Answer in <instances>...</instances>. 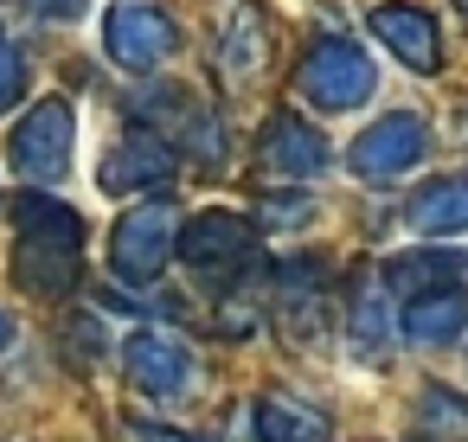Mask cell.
<instances>
[{"label":"cell","mask_w":468,"mask_h":442,"mask_svg":"<svg viewBox=\"0 0 468 442\" xmlns=\"http://www.w3.org/2000/svg\"><path fill=\"white\" fill-rule=\"evenodd\" d=\"M270 314H276V327H282L295 346H308V340L327 327V269H321V263H282V269H276Z\"/></svg>","instance_id":"obj_10"},{"label":"cell","mask_w":468,"mask_h":442,"mask_svg":"<svg viewBox=\"0 0 468 442\" xmlns=\"http://www.w3.org/2000/svg\"><path fill=\"white\" fill-rule=\"evenodd\" d=\"M250 250H257V225L238 212H199L193 225H180V244H174L186 269H238Z\"/></svg>","instance_id":"obj_9"},{"label":"cell","mask_w":468,"mask_h":442,"mask_svg":"<svg viewBox=\"0 0 468 442\" xmlns=\"http://www.w3.org/2000/svg\"><path fill=\"white\" fill-rule=\"evenodd\" d=\"M372 39L391 52V58H404L410 71H436L442 65V33H436V20H430V7H404V0H385V7H372Z\"/></svg>","instance_id":"obj_12"},{"label":"cell","mask_w":468,"mask_h":442,"mask_svg":"<svg viewBox=\"0 0 468 442\" xmlns=\"http://www.w3.org/2000/svg\"><path fill=\"white\" fill-rule=\"evenodd\" d=\"M20 218V237H14V282L27 295H71L78 289V269H84V218L46 193H27L14 205Z\"/></svg>","instance_id":"obj_1"},{"label":"cell","mask_w":468,"mask_h":442,"mask_svg":"<svg viewBox=\"0 0 468 442\" xmlns=\"http://www.w3.org/2000/svg\"><path fill=\"white\" fill-rule=\"evenodd\" d=\"M7 340H14V321H7V314H0V353H7Z\"/></svg>","instance_id":"obj_23"},{"label":"cell","mask_w":468,"mask_h":442,"mask_svg":"<svg viewBox=\"0 0 468 442\" xmlns=\"http://www.w3.org/2000/svg\"><path fill=\"white\" fill-rule=\"evenodd\" d=\"M71 148H78V116H71V103H65V97H46V103H33V110L20 116L14 142H7V154H14V174H27L33 186H52V180H65V174H71Z\"/></svg>","instance_id":"obj_4"},{"label":"cell","mask_w":468,"mask_h":442,"mask_svg":"<svg viewBox=\"0 0 468 442\" xmlns=\"http://www.w3.org/2000/svg\"><path fill=\"white\" fill-rule=\"evenodd\" d=\"M174 244H180V199L148 193L142 205H129L116 218V231H110V269L122 282H154L167 269Z\"/></svg>","instance_id":"obj_2"},{"label":"cell","mask_w":468,"mask_h":442,"mask_svg":"<svg viewBox=\"0 0 468 442\" xmlns=\"http://www.w3.org/2000/svg\"><path fill=\"white\" fill-rule=\"evenodd\" d=\"M417 429L430 442H468V397L449 391V384H430L417 397Z\"/></svg>","instance_id":"obj_19"},{"label":"cell","mask_w":468,"mask_h":442,"mask_svg":"<svg viewBox=\"0 0 468 442\" xmlns=\"http://www.w3.org/2000/svg\"><path fill=\"white\" fill-rule=\"evenodd\" d=\"M346 340H353V353H359L366 365H378V359L391 353V340H398L391 295L378 289V276H372V269H359V276H353V295H346Z\"/></svg>","instance_id":"obj_14"},{"label":"cell","mask_w":468,"mask_h":442,"mask_svg":"<svg viewBox=\"0 0 468 442\" xmlns=\"http://www.w3.org/2000/svg\"><path fill=\"white\" fill-rule=\"evenodd\" d=\"M372 84H378V65H372V52H359L353 39H321V46L302 58V71H295L302 103L321 110V116L359 110V103L372 97Z\"/></svg>","instance_id":"obj_3"},{"label":"cell","mask_w":468,"mask_h":442,"mask_svg":"<svg viewBox=\"0 0 468 442\" xmlns=\"http://www.w3.org/2000/svg\"><path fill=\"white\" fill-rule=\"evenodd\" d=\"M404 218H410V231H423V237H455V231H468V174H442V180L417 186V199L404 205Z\"/></svg>","instance_id":"obj_16"},{"label":"cell","mask_w":468,"mask_h":442,"mask_svg":"<svg viewBox=\"0 0 468 442\" xmlns=\"http://www.w3.org/2000/svg\"><path fill=\"white\" fill-rule=\"evenodd\" d=\"M174 167H180V154H174L154 129H135V135L97 167V180H103V193H161V186L174 180Z\"/></svg>","instance_id":"obj_13"},{"label":"cell","mask_w":468,"mask_h":442,"mask_svg":"<svg viewBox=\"0 0 468 442\" xmlns=\"http://www.w3.org/2000/svg\"><path fill=\"white\" fill-rule=\"evenodd\" d=\"M142 116L161 122V142H167V148H186V154H199V161H218V148H225L218 110L199 103L186 84H154V90L142 97Z\"/></svg>","instance_id":"obj_7"},{"label":"cell","mask_w":468,"mask_h":442,"mask_svg":"<svg viewBox=\"0 0 468 442\" xmlns=\"http://www.w3.org/2000/svg\"><path fill=\"white\" fill-rule=\"evenodd\" d=\"M20 90H27V58L14 46H0V116L20 103Z\"/></svg>","instance_id":"obj_20"},{"label":"cell","mask_w":468,"mask_h":442,"mask_svg":"<svg viewBox=\"0 0 468 442\" xmlns=\"http://www.w3.org/2000/svg\"><path fill=\"white\" fill-rule=\"evenodd\" d=\"M455 7H462V14H468V0H455Z\"/></svg>","instance_id":"obj_24"},{"label":"cell","mask_w":468,"mask_h":442,"mask_svg":"<svg viewBox=\"0 0 468 442\" xmlns=\"http://www.w3.org/2000/svg\"><path fill=\"white\" fill-rule=\"evenodd\" d=\"M257 154H263V167H270L276 180H314V174H327V142H321L302 116H276V122L263 129Z\"/></svg>","instance_id":"obj_15"},{"label":"cell","mask_w":468,"mask_h":442,"mask_svg":"<svg viewBox=\"0 0 468 442\" xmlns=\"http://www.w3.org/2000/svg\"><path fill=\"white\" fill-rule=\"evenodd\" d=\"M180 46L174 20L154 7V0H116V7L103 14V52L122 65V71H154L167 65Z\"/></svg>","instance_id":"obj_6"},{"label":"cell","mask_w":468,"mask_h":442,"mask_svg":"<svg viewBox=\"0 0 468 442\" xmlns=\"http://www.w3.org/2000/svg\"><path fill=\"white\" fill-rule=\"evenodd\" d=\"M430 154V129L417 116H385L353 142V174L359 180H404Z\"/></svg>","instance_id":"obj_8"},{"label":"cell","mask_w":468,"mask_h":442,"mask_svg":"<svg viewBox=\"0 0 468 442\" xmlns=\"http://www.w3.org/2000/svg\"><path fill=\"white\" fill-rule=\"evenodd\" d=\"M270 65V26L250 0H225L218 7V71L225 84H257Z\"/></svg>","instance_id":"obj_11"},{"label":"cell","mask_w":468,"mask_h":442,"mask_svg":"<svg viewBox=\"0 0 468 442\" xmlns=\"http://www.w3.org/2000/svg\"><path fill=\"white\" fill-rule=\"evenodd\" d=\"M327 436V416L289 391H270L257 404V442H321Z\"/></svg>","instance_id":"obj_18"},{"label":"cell","mask_w":468,"mask_h":442,"mask_svg":"<svg viewBox=\"0 0 468 442\" xmlns=\"http://www.w3.org/2000/svg\"><path fill=\"white\" fill-rule=\"evenodd\" d=\"M462 327H468V295H462L455 282L423 289V295H410V308H404V333H410L417 346H449Z\"/></svg>","instance_id":"obj_17"},{"label":"cell","mask_w":468,"mask_h":442,"mask_svg":"<svg viewBox=\"0 0 468 442\" xmlns=\"http://www.w3.org/2000/svg\"><path fill=\"white\" fill-rule=\"evenodd\" d=\"M122 378H129L148 404H174V397L193 391L199 359H193V346L174 340L167 327H142V333L122 340Z\"/></svg>","instance_id":"obj_5"},{"label":"cell","mask_w":468,"mask_h":442,"mask_svg":"<svg viewBox=\"0 0 468 442\" xmlns=\"http://www.w3.org/2000/svg\"><path fill=\"white\" fill-rule=\"evenodd\" d=\"M39 20H84V0H33Z\"/></svg>","instance_id":"obj_22"},{"label":"cell","mask_w":468,"mask_h":442,"mask_svg":"<svg viewBox=\"0 0 468 442\" xmlns=\"http://www.w3.org/2000/svg\"><path fill=\"white\" fill-rule=\"evenodd\" d=\"M129 442H206V436H186V429H167V423H129Z\"/></svg>","instance_id":"obj_21"}]
</instances>
